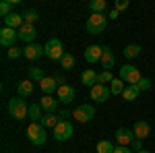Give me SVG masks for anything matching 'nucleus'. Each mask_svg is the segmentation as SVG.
Returning a JSON list of instances; mask_svg holds the SVG:
<instances>
[{
  "mask_svg": "<svg viewBox=\"0 0 155 153\" xmlns=\"http://www.w3.org/2000/svg\"><path fill=\"white\" fill-rule=\"evenodd\" d=\"M8 114H11L15 120H25V118L29 116V106H27V101H25L23 97H12L8 99Z\"/></svg>",
  "mask_w": 155,
  "mask_h": 153,
  "instance_id": "nucleus-1",
  "label": "nucleus"
},
{
  "mask_svg": "<svg viewBox=\"0 0 155 153\" xmlns=\"http://www.w3.org/2000/svg\"><path fill=\"white\" fill-rule=\"evenodd\" d=\"M27 139L33 143L35 147H41V145H46V141H48V132H46V128L39 122H31L29 128H27Z\"/></svg>",
  "mask_w": 155,
  "mask_h": 153,
  "instance_id": "nucleus-2",
  "label": "nucleus"
},
{
  "mask_svg": "<svg viewBox=\"0 0 155 153\" xmlns=\"http://www.w3.org/2000/svg\"><path fill=\"white\" fill-rule=\"evenodd\" d=\"M107 25V15H93L91 12V17L87 19V33L89 35H99V33H104V29H106Z\"/></svg>",
  "mask_w": 155,
  "mask_h": 153,
  "instance_id": "nucleus-3",
  "label": "nucleus"
},
{
  "mask_svg": "<svg viewBox=\"0 0 155 153\" xmlns=\"http://www.w3.org/2000/svg\"><path fill=\"white\" fill-rule=\"evenodd\" d=\"M120 79L126 83V85H137L143 77H141V71H139L137 66L124 64V66H120Z\"/></svg>",
  "mask_w": 155,
  "mask_h": 153,
  "instance_id": "nucleus-4",
  "label": "nucleus"
},
{
  "mask_svg": "<svg viewBox=\"0 0 155 153\" xmlns=\"http://www.w3.org/2000/svg\"><path fill=\"white\" fill-rule=\"evenodd\" d=\"M66 52H64V48H62V42H60L58 37H52L46 42V56L50 60H62Z\"/></svg>",
  "mask_w": 155,
  "mask_h": 153,
  "instance_id": "nucleus-5",
  "label": "nucleus"
},
{
  "mask_svg": "<svg viewBox=\"0 0 155 153\" xmlns=\"http://www.w3.org/2000/svg\"><path fill=\"white\" fill-rule=\"evenodd\" d=\"M72 132H74V126H72V122H68V120H60L58 126L54 128V139L56 141H68L72 137Z\"/></svg>",
  "mask_w": 155,
  "mask_h": 153,
  "instance_id": "nucleus-6",
  "label": "nucleus"
},
{
  "mask_svg": "<svg viewBox=\"0 0 155 153\" xmlns=\"http://www.w3.org/2000/svg\"><path fill=\"white\" fill-rule=\"evenodd\" d=\"M93 116H95V108L91 106V104H81L72 112V118L77 122H89V120H93Z\"/></svg>",
  "mask_w": 155,
  "mask_h": 153,
  "instance_id": "nucleus-7",
  "label": "nucleus"
},
{
  "mask_svg": "<svg viewBox=\"0 0 155 153\" xmlns=\"http://www.w3.org/2000/svg\"><path fill=\"white\" fill-rule=\"evenodd\" d=\"M17 39H19V31L17 29H8V27H2L0 29V46L2 48H8L11 50Z\"/></svg>",
  "mask_w": 155,
  "mask_h": 153,
  "instance_id": "nucleus-8",
  "label": "nucleus"
},
{
  "mask_svg": "<svg viewBox=\"0 0 155 153\" xmlns=\"http://www.w3.org/2000/svg\"><path fill=\"white\" fill-rule=\"evenodd\" d=\"M114 139H116V145L130 147L132 141H134V132H132V128H124V126H120V128L114 132Z\"/></svg>",
  "mask_w": 155,
  "mask_h": 153,
  "instance_id": "nucleus-9",
  "label": "nucleus"
},
{
  "mask_svg": "<svg viewBox=\"0 0 155 153\" xmlns=\"http://www.w3.org/2000/svg\"><path fill=\"white\" fill-rule=\"evenodd\" d=\"M23 56L27 60H39L41 56H46V46H39V44H29L23 48Z\"/></svg>",
  "mask_w": 155,
  "mask_h": 153,
  "instance_id": "nucleus-10",
  "label": "nucleus"
},
{
  "mask_svg": "<svg viewBox=\"0 0 155 153\" xmlns=\"http://www.w3.org/2000/svg\"><path fill=\"white\" fill-rule=\"evenodd\" d=\"M110 95H112L110 87H107V85H101V83H97L95 87L91 89V99H95L97 104H104V101H107V99H110Z\"/></svg>",
  "mask_w": 155,
  "mask_h": 153,
  "instance_id": "nucleus-11",
  "label": "nucleus"
},
{
  "mask_svg": "<svg viewBox=\"0 0 155 153\" xmlns=\"http://www.w3.org/2000/svg\"><path fill=\"white\" fill-rule=\"evenodd\" d=\"M17 31H19V39L25 42L27 46H29V44H33V39H35V35H37L35 27H33V25H29V23H23V27H19Z\"/></svg>",
  "mask_w": 155,
  "mask_h": 153,
  "instance_id": "nucleus-12",
  "label": "nucleus"
},
{
  "mask_svg": "<svg viewBox=\"0 0 155 153\" xmlns=\"http://www.w3.org/2000/svg\"><path fill=\"white\" fill-rule=\"evenodd\" d=\"M58 101L60 104H71L72 99H74V95H77V91H74V87L72 85H62V87H58Z\"/></svg>",
  "mask_w": 155,
  "mask_h": 153,
  "instance_id": "nucleus-13",
  "label": "nucleus"
},
{
  "mask_svg": "<svg viewBox=\"0 0 155 153\" xmlns=\"http://www.w3.org/2000/svg\"><path fill=\"white\" fill-rule=\"evenodd\" d=\"M101 54H104V46H87L85 48V60L89 64H95L101 60Z\"/></svg>",
  "mask_w": 155,
  "mask_h": 153,
  "instance_id": "nucleus-14",
  "label": "nucleus"
},
{
  "mask_svg": "<svg viewBox=\"0 0 155 153\" xmlns=\"http://www.w3.org/2000/svg\"><path fill=\"white\" fill-rule=\"evenodd\" d=\"M132 132H134V139H147L149 135H151V126H149V122H145V120H137L134 122V126H132Z\"/></svg>",
  "mask_w": 155,
  "mask_h": 153,
  "instance_id": "nucleus-15",
  "label": "nucleus"
},
{
  "mask_svg": "<svg viewBox=\"0 0 155 153\" xmlns=\"http://www.w3.org/2000/svg\"><path fill=\"white\" fill-rule=\"evenodd\" d=\"M114 62H116V56H114L112 48H110V46H104V54H101V60H99V66H101L104 71H112Z\"/></svg>",
  "mask_w": 155,
  "mask_h": 153,
  "instance_id": "nucleus-16",
  "label": "nucleus"
},
{
  "mask_svg": "<svg viewBox=\"0 0 155 153\" xmlns=\"http://www.w3.org/2000/svg\"><path fill=\"white\" fill-rule=\"evenodd\" d=\"M58 99H54L52 95H44L41 99H39V106L44 110V114H56V108H58Z\"/></svg>",
  "mask_w": 155,
  "mask_h": 153,
  "instance_id": "nucleus-17",
  "label": "nucleus"
},
{
  "mask_svg": "<svg viewBox=\"0 0 155 153\" xmlns=\"http://www.w3.org/2000/svg\"><path fill=\"white\" fill-rule=\"evenodd\" d=\"M97 77H99V72H95L93 68H85L83 75H81V83H83L85 87L93 89V87L97 85Z\"/></svg>",
  "mask_w": 155,
  "mask_h": 153,
  "instance_id": "nucleus-18",
  "label": "nucleus"
},
{
  "mask_svg": "<svg viewBox=\"0 0 155 153\" xmlns=\"http://www.w3.org/2000/svg\"><path fill=\"white\" fill-rule=\"evenodd\" d=\"M23 23L25 19L19 12H11L8 17H4V27H8V29H19V27H23Z\"/></svg>",
  "mask_w": 155,
  "mask_h": 153,
  "instance_id": "nucleus-19",
  "label": "nucleus"
},
{
  "mask_svg": "<svg viewBox=\"0 0 155 153\" xmlns=\"http://www.w3.org/2000/svg\"><path fill=\"white\" fill-rule=\"evenodd\" d=\"M58 87H60V85L56 83V79H54V77H46L44 81L39 83V89L44 91V95H52L54 91H58Z\"/></svg>",
  "mask_w": 155,
  "mask_h": 153,
  "instance_id": "nucleus-20",
  "label": "nucleus"
},
{
  "mask_svg": "<svg viewBox=\"0 0 155 153\" xmlns=\"http://www.w3.org/2000/svg\"><path fill=\"white\" fill-rule=\"evenodd\" d=\"M58 122H60L58 114H44L41 120H39V124H41L46 130H48V128H56V126H58Z\"/></svg>",
  "mask_w": 155,
  "mask_h": 153,
  "instance_id": "nucleus-21",
  "label": "nucleus"
},
{
  "mask_svg": "<svg viewBox=\"0 0 155 153\" xmlns=\"http://www.w3.org/2000/svg\"><path fill=\"white\" fill-rule=\"evenodd\" d=\"M33 93V81H21L19 85H17V95L19 97H29V95Z\"/></svg>",
  "mask_w": 155,
  "mask_h": 153,
  "instance_id": "nucleus-22",
  "label": "nucleus"
},
{
  "mask_svg": "<svg viewBox=\"0 0 155 153\" xmlns=\"http://www.w3.org/2000/svg\"><path fill=\"white\" fill-rule=\"evenodd\" d=\"M41 116H44V110L39 106V101L37 104H29V120L31 122H39Z\"/></svg>",
  "mask_w": 155,
  "mask_h": 153,
  "instance_id": "nucleus-23",
  "label": "nucleus"
},
{
  "mask_svg": "<svg viewBox=\"0 0 155 153\" xmlns=\"http://www.w3.org/2000/svg\"><path fill=\"white\" fill-rule=\"evenodd\" d=\"M122 54H124V58H126V60L137 58V56L141 54V46H139V44H128V46L122 50Z\"/></svg>",
  "mask_w": 155,
  "mask_h": 153,
  "instance_id": "nucleus-24",
  "label": "nucleus"
},
{
  "mask_svg": "<svg viewBox=\"0 0 155 153\" xmlns=\"http://www.w3.org/2000/svg\"><path fill=\"white\" fill-rule=\"evenodd\" d=\"M139 87L137 85H126V89H124V93H122V97L126 99V101H134L137 97H139Z\"/></svg>",
  "mask_w": 155,
  "mask_h": 153,
  "instance_id": "nucleus-25",
  "label": "nucleus"
},
{
  "mask_svg": "<svg viewBox=\"0 0 155 153\" xmlns=\"http://www.w3.org/2000/svg\"><path fill=\"white\" fill-rule=\"evenodd\" d=\"M44 79H46V75H44V71H41L39 66H29V81L41 83Z\"/></svg>",
  "mask_w": 155,
  "mask_h": 153,
  "instance_id": "nucleus-26",
  "label": "nucleus"
},
{
  "mask_svg": "<svg viewBox=\"0 0 155 153\" xmlns=\"http://www.w3.org/2000/svg\"><path fill=\"white\" fill-rule=\"evenodd\" d=\"M124 89H126V83L122 81V79H114L112 81V85H110V91H112V95H122L124 93Z\"/></svg>",
  "mask_w": 155,
  "mask_h": 153,
  "instance_id": "nucleus-27",
  "label": "nucleus"
},
{
  "mask_svg": "<svg viewBox=\"0 0 155 153\" xmlns=\"http://www.w3.org/2000/svg\"><path fill=\"white\" fill-rule=\"evenodd\" d=\"M95 149H97V153H114L116 145H114L112 141H107V139H104V141H99L95 145Z\"/></svg>",
  "mask_w": 155,
  "mask_h": 153,
  "instance_id": "nucleus-28",
  "label": "nucleus"
},
{
  "mask_svg": "<svg viewBox=\"0 0 155 153\" xmlns=\"http://www.w3.org/2000/svg\"><path fill=\"white\" fill-rule=\"evenodd\" d=\"M106 6H107L106 0H91V2H89V8H91L93 15H104Z\"/></svg>",
  "mask_w": 155,
  "mask_h": 153,
  "instance_id": "nucleus-29",
  "label": "nucleus"
},
{
  "mask_svg": "<svg viewBox=\"0 0 155 153\" xmlns=\"http://www.w3.org/2000/svg\"><path fill=\"white\" fill-rule=\"evenodd\" d=\"M60 66H62L64 71H72V68H74V56L66 52V54L62 56V60H60Z\"/></svg>",
  "mask_w": 155,
  "mask_h": 153,
  "instance_id": "nucleus-30",
  "label": "nucleus"
},
{
  "mask_svg": "<svg viewBox=\"0 0 155 153\" xmlns=\"http://www.w3.org/2000/svg\"><path fill=\"white\" fill-rule=\"evenodd\" d=\"M23 19H25V23H29V25H33L39 19V12L33 11V8H27V11L23 12Z\"/></svg>",
  "mask_w": 155,
  "mask_h": 153,
  "instance_id": "nucleus-31",
  "label": "nucleus"
},
{
  "mask_svg": "<svg viewBox=\"0 0 155 153\" xmlns=\"http://www.w3.org/2000/svg\"><path fill=\"white\" fill-rule=\"evenodd\" d=\"M114 81V77H112V71H101L99 72V77H97V83H101V85H106V83H112Z\"/></svg>",
  "mask_w": 155,
  "mask_h": 153,
  "instance_id": "nucleus-32",
  "label": "nucleus"
},
{
  "mask_svg": "<svg viewBox=\"0 0 155 153\" xmlns=\"http://www.w3.org/2000/svg\"><path fill=\"white\" fill-rule=\"evenodd\" d=\"M6 56H8L11 60L21 58V56H23V48H17V46H12L11 50H6Z\"/></svg>",
  "mask_w": 155,
  "mask_h": 153,
  "instance_id": "nucleus-33",
  "label": "nucleus"
},
{
  "mask_svg": "<svg viewBox=\"0 0 155 153\" xmlns=\"http://www.w3.org/2000/svg\"><path fill=\"white\" fill-rule=\"evenodd\" d=\"M11 12H12V4L8 2V0L0 2V15H2V19H4V17H8Z\"/></svg>",
  "mask_w": 155,
  "mask_h": 153,
  "instance_id": "nucleus-34",
  "label": "nucleus"
},
{
  "mask_svg": "<svg viewBox=\"0 0 155 153\" xmlns=\"http://www.w3.org/2000/svg\"><path fill=\"white\" fill-rule=\"evenodd\" d=\"M137 87H139V91H149V89H151V79L143 77L141 81L137 83Z\"/></svg>",
  "mask_w": 155,
  "mask_h": 153,
  "instance_id": "nucleus-35",
  "label": "nucleus"
},
{
  "mask_svg": "<svg viewBox=\"0 0 155 153\" xmlns=\"http://www.w3.org/2000/svg\"><path fill=\"white\" fill-rule=\"evenodd\" d=\"M114 8H116V11H126V8H128V0H118V2L114 4Z\"/></svg>",
  "mask_w": 155,
  "mask_h": 153,
  "instance_id": "nucleus-36",
  "label": "nucleus"
},
{
  "mask_svg": "<svg viewBox=\"0 0 155 153\" xmlns=\"http://www.w3.org/2000/svg\"><path fill=\"white\" fill-rule=\"evenodd\" d=\"M130 149H132L134 153L141 151V149H143V141H141V139H134V141H132V145H130Z\"/></svg>",
  "mask_w": 155,
  "mask_h": 153,
  "instance_id": "nucleus-37",
  "label": "nucleus"
},
{
  "mask_svg": "<svg viewBox=\"0 0 155 153\" xmlns=\"http://www.w3.org/2000/svg\"><path fill=\"white\" fill-rule=\"evenodd\" d=\"M60 120H68V116H72V112L71 110H66V108H64V110H60Z\"/></svg>",
  "mask_w": 155,
  "mask_h": 153,
  "instance_id": "nucleus-38",
  "label": "nucleus"
},
{
  "mask_svg": "<svg viewBox=\"0 0 155 153\" xmlns=\"http://www.w3.org/2000/svg\"><path fill=\"white\" fill-rule=\"evenodd\" d=\"M114 153H132V149H130V147H122V145H116Z\"/></svg>",
  "mask_w": 155,
  "mask_h": 153,
  "instance_id": "nucleus-39",
  "label": "nucleus"
},
{
  "mask_svg": "<svg viewBox=\"0 0 155 153\" xmlns=\"http://www.w3.org/2000/svg\"><path fill=\"white\" fill-rule=\"evenodd\" d=\"M54 79H56V83H58L60 87H62V85H66V79H64V77H62L60 72H58V75H56V77H54Z\"/></svg>",
  "mask_w": 155,
  "mask_h": 153,
  "instance_id": "nucleus-40",
  "label": "nucleus"
},
{
  "mask_svg": "<svg viewBox=\"0 0 155 153\" xmlns=\"http://www.w3.org/2000/svg\"><path fill=\"white\" fill-rule=\"evenodd\" d=\"M107 17H110L112 21H114V19H118V11H116V8H112V11L107 12Z\"/></svg>",
  "mask_w": 155,
  "mask_h": 153,
  "instance_id": "nucleus-41",
  "label": "nucleus"
},
{
  "mask_svg": "<svg viewBox=\"0 0 155 153\" xmlns=\"http://www.w3.org/2000/svg\"><path fill=\"white\" fill-rule=\"evenodd\" d=\"M137 153H149V151H147V149H141V151H137Z\"/></svg>",
  "mask_w": 155,
  "mask_h": 153,
  "instance_id": "nucleus-42",
  "label": "nucleus"
}]
</instances>
